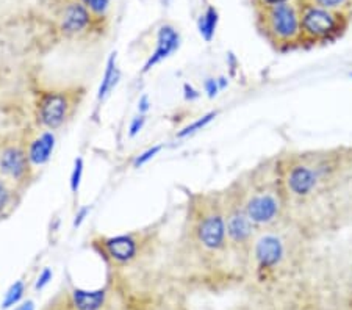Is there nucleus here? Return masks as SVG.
I'll return each instance as SVG.
<instances>
[{
	"mask_svg": "<svg viewBox=\"0 0 352 310\" xmlns=\"http://www.w3.org/2000/svg\"><path fill=\"white\" fill-rule=\"evenodd\" d=\"M184 94H185V99L190 100V102H192V100L199 99V96H201V93L196 91V89L192 88L190 83H185V85H184Z\"/></svg>",
	"mask_w": 352,
	"mask_h": 310,
	"instance_id": "obj_27",
	"label": "nucleus"
},
{
	"mask_svg": "<svg viewBox=\"0 0 352 310\" xmlns=\"http://www.w3.org/2000/svg\"><path fill=\"white\" fill-rule=\"evenodd\" d=\"M91 18L93 14L80 0H74L65 7L63 16H61V30L67 35H77L91 25Z\"/></svg>",
	"mask_w": 352,
	"mask_h": 310,
	"instance_id": "obj_10",
	"label": "nucleus"
},
{
	"mask_svg": "<svg viewBox=\"0 0 352 310\" xmlns=\"http://www.w3.org/2000/svg\"><path fill=\"white\" fill-rule=\"evenodd\" d=\"M24 291H25L24 282L22 280L14 282V284L10 287L7 295H5V300L2 302V309H10V307L16 306V304L22 300V296H24Z\"/></svg>",
	"mask_w": 352,
	"mask_h": 310,
	"instance_id": "obj_18",
	"label": "nucleus"
},
{
	"mask_svg": "<svg viewBox=\"0 0 352 310\" xmlns=\"http://www.w3.org/2000/svg\"><path fill=\"white\" fill-rule=\"evenodd\" d=\"M180 46V33L175 30L173 25H162L160 30H158L157 36V47L154 54L149 56V60L146 61L143 67V72L151 71L152 67L157 66L160 61L166 60L169 55H173L175 50Z\"/></svg>",
	"mask_w": 352,
	"mask_h": 310,
	"instance_id": "obj_9",
	"label": "nucleus"
},
{
	"mask_svg": "<svg viewBox=\"0 0 352 310\" xmlns=\"http://www.w3.org/2000/svg\"><path fill=\"white\" fill-rule=\"evenodd\" d=\"M144 122H146V118L143 115L136 116L132 121V124H130V137H135V135L144 127Z\"/></svg>",
	"mask_w": 352,
	"mask_h": 310,
	"instance_id": "obj_26",
	"label": "nucleus"
},
{
	"mask_svg": "<svg viewBox=\"0 0 352 310\" xmlns=\"http://www.w3.org/2000/svg\"><path fill=\"white\" fill-rule=\"evenodd\" d=\"M55 148V135L52 132H44L39 135L36 140L32 141L30 148H28V160L32 165H44L47 163L52 151Z\"/></svg>",
	"mask_w": 352,
	"mask_h": 310,
	"instance_id": "obj_13",
	"label": "nucleus"
},
{
	"mask_svg": "<svg viewBox=\"0 0 352 310\" xmlns=\"http://www.w3.org/2000/svg\"><path fill=\"white\" fill-rule=\"evenodd\" d=\"M89 210H91L89 207H82L80 210L77 212L76 219H74V228H78V225H80V224L85 221V219H87L88 213H89Z\"/></svg>",
	"mask_w": 352,
	"mask_h": 310,
	"instance_id": "obj_28",
	"label": "nucleus"
},
{
	"mask_svg": "<svg viewBox=\"0 0 352 310\" xmlns=\"http://www.w3.org/2000/svg\"><path fill=\"white\" fill-rule=\"evenodd\" d=\"M218 85H219V89H224L227 85H229V80H227V78L223 76V77L218 78Z\"/></svg>",
	"mask_w": 352,
	"mask_h": 310,
	"instance_id": "obj_31",
	"label": "nucleus"
},
{
	"mask_svg": "<svg viewBox=\"0 0 352 310\" xmlns=\"http://www.w3.org/2000/svg\"><path fill=\"white\" fill-rule=\"evenodd\" d=\"M300 30L302 41L327 43L333 41L344 32L348 25V16L344 11L322 8L305 0L300 5Z\"/></svg>",
	"mask_w": 352,
	"mask_h": 310,
	"instance_id": "obj_2",
	"label": "nucleus"
},
{
	"mask_svg": "<svg viewBox=\"0 0 352 310\" xmlns=\"http://www.w3.org/2000/svg\"><path fill=\"white\" fill-rule=\"evenodd\" d=\"M107 298L105 290H74L72 306L76 310H100Z\"/></svg>",
	"mask_w": 352,
	"mask_h": 310,
	"instance_id": "obj_14",
	"label": "nucleus"
},
{
	"mask_svg": "<svg viewBox=\"0 0 352 310\" xmlns=\"http://www.w3.org/2000/svg\"><path fill=\"white\" fill-rule=\"evenodd\" d=\"M196 235L199 243L208 251L223 250L227 243L226 215L221 207L212 206L206 208L197 218Z\"/></svg>",
	"mask_w": 352,
	"mask_h": 310,
	"instance_id": "obj_3",
	"label": "nucleus"
},
{
	"mask_svg": "<svg viewBox=\"0 0 352 310\" xmlns=\"http://www.w3.org/2000/svg\"><path fill=\"white\" fill-rule=\"evenodd\" d=\"M28 165H30L28 155L19 148L10 146V148H5L0 152V173L10 179H24L27 176Z\"/></svg>",
	"mask_w": 352,
	"mask_h": 310,
	"instance_id": "obj_11",
	"label": "nucleus"
},
{
	"mask_svg": "<svg viewBox=\"0 0 352 310\" xmlns=\"http://www.w3.org/2000/svg\"><path fill=\"white\" fill-rule=\"evenodd\" d=\"M16 310H35V304H33L32 301H27L22 304V306H19Z\"/></svg>",
	"mask_w": 352,
	"mask_h": 310,
	"instance_id": "obj_30",
	"label": "nucleus"
},
{
	"mask_svg": "<svg viewBox=\"0 0 352 310\" xmlns=\"http://www.w3.org/2000/svg\"><path fill=\"white\" fill-rule=\"evenodd\" d=\"M218 21H219V14H218V10L214 7H208L206 10V13L201 14V18L197 21V30L204 38V41L207 43L212 41L214 36V32H217Z\"/></svg>",
	"mask_w": 352,
	"mask_h": 310,
	"instance_id": "obj_15",
	"label": "nucleus"
},
{
	"mask_svg": "<svg viewBox=\"0 0 352 310\" xmlns=\"http://www.w3.org/2000/svg\"><path fill=\"white\" fill-rule=\"evenodd\" d=\"M255 262L260 269H272L282 262L285 256V245L280 236L274 234L262 235L255 241Z\"/></svg>",
	"mask_w": 352,
	"mask_h": 310,
	"instance_id": "obj_8",
	"label": "nucleus"
},
{
	"mask_svg": "<svg viewBox=\"0 0 352 310\" xmlns=\"http://www.w3.org/2000/svg\"><path fill=\"white\" fill-rule=\"evenodd\" d=\"M218 113L217 111H210L207 115H204L202 118H199L195 122H191L190 126H186L185 129H182V131L177 133L179 138H185V137H190V135L196 133L199 131H202V129H206L210 122H212L214 118H217Z\"/></svg>",
	"mask_w": 352,
	"mask_h": 310,
	"instance_id": "obj_17",
	"label": "nucleus"
},
{
	"mask_svg": "<svg viewBox=\"0 0 352 310\" xmlns=\"http://www.w3.org/2000/svg\"><path fill=\"white\" fill-rule=\"evenodd\" d=\"M263 30L277 46H292L302 43L300 30V8L293 2L262 5L260 11Z\"/></svg>",
	"mask_w": 352,
	"mask_h": 310,
	"instance_id": "obj_1",
	"label": "nucleus"
},
{
	"mask_svg": "<svg viewBox=\"0 0 352 310\" xmlns=\"http://www.w3.org/2000/svg\"><path fill=\"white\" fill-rule=\"evenodd\" d=\"M105 250L113 261L126 263L136 256L138 245H136V241L130 235H118L105 240Z\"/></svg>",
	"mask_w": 352,
	"mask_h": 310,
	"instance_id": "obj_12",
	"label": "nucleus"
},
{
	"mask_svg": "<svg viewBox=\"0 0 352 310\" xmlns=\"http://www.w3.org/2000/svg\"><path fill=\"white\" fill-rule=\"evenodd\" d=\"M82 176H83V159L82 157H77L76 162H74V169L71 174V191L72 193H77L78 188H80Z\"/></svg>",
	"mask_w": 352,
	"mask_h": 310,
	"instance_id": "obj_20",
	"label": "nucleus"
},
{
	"mask_svg": "<svg viewBox=\"0 0 352 310\" xmlns=\"http://www.w3.org/2000/svg\"><path fill=\"white\" fill-rule=\"evenodd\" d=\"M283 2H289V0H262V5H276Z\"/></svg>",
	"mask_w": 352,
	"mask_h": 310,
	"instance_id": "obj_32",
	"label": "nucleus"
},
{
	"mask_svg": "<svg viewBox=\"0 0 352 310\" xmlns=\"http://www.w3.org/2000/svg\"><path fill=\"white\" fill-rule=\"evenodd\" d=\"M315 5H320L322 8L335 10V11H344V7L349 3V0H307Z\"/></svg>",
	"mask_w": 352,
	"mask_h": 310,
	"instance_id": "obj_21",
	"label": "nucleus"
},
{
	"mask_svg": "<svg viewBox=\"0 0 352 310\" xmlns=\"http://www.w3.org/2000/svg\"><path fill=\"white\" fill-rule=\"evenodd\" d=\"M224 215L227 225V240L236 246H246L251 243L254 235V223L246 213L244 204H234L229 207V210L224 212Z\"/></svg>",
	"mask_w": 352,
	"mask_h": 310,
	"instance_id": "obj_6",
	"label": "nucleus"
},
{
	"mask_svg": "<svg viewBox=\"0 0 352 310\" xmlns=\"http://www.w3.org/2000/svg\"><path fill=\"white\" fill-rule=\"evenodd\" d=\"M80 2L91 11V14L98 18L105 16L110 8V0H80Z\"/></svg>",
	"mask_w": 352,
	"mask_h": 310,
	"instance_id": "obj_19",
	"label": "nucleus"
},
{
	"mask_svg": "<svg viewBox=\"0 0 352 310\" xmlns=\"http://www.w3.org/2000/svg\"><path fill=\"white\" fill-rule=\"evenodd\" d=\"M69 102L63 93H47L44 94L38 105V120L44 127L58 129L65 122Z\"/></svg>",
	"mask_w": 352,
	"mask_h": 310,
	"instance_id": "obj_7",
	"label": "nucleus"
},
{
	"mask_svg": "<svg viewBox=\"0 0 352 310\" xmlns=\"http://www.w3.org/2000/svg\"><path fill=\"white\" fill-rule=\"evenodd\" d=\"M10 201H11V191L7 187V184L0 179V215H2L5 208L10 206Z\"/></svg>",
	"mask_w": 352,
	"mask_h": 310,
	"instance_id": "obj_23",
	"label": "nucleus"
},
{
	"mask_svg": "<svg viewBox=\"0 0 352 310\" xmlns=\"http://www.w3.org/2000/svg\"><path fill=\"white\" fill-rule=\"evenodd\" d=\"M50 280H52V272H50L49 268H44V269H43V273L39 274V278H38V282H36V290H41V289H44V287L47 285Z\"/></svg>",
	"mask_w": 352,
	"mask_h": 310,
	"instance_id": "obj_25",
	"label": "nucleus"
},
{
	"mask_svg": "<svg viewBox=\"0 0 352 310\" xmlns=\"http://www.w3.org/2000/svg\"><path fill=\"white\" fill-rule=\"evenodd\" d=\"M318 184H320V174L307 163H293L283 177L287 193L298 199L309 197L316 190Z\"/></svg>",
	"mask_w": 352,
	"mask_h": 310,
	"instance_id": "obj_4",
	"label": "nucleus"
},
{
	"mask_svg": "<svg viewBox=\"0 0 352 310\" xmlns=\"http://www.w3.org/2000/svg\"><path fill=\"white\" fill-rule=\"evenodd\" d=\"M204 89H206V93L210 99L217 98L218 93L221 91L219 85H218V78H207V80L204 82Z\"/></svg>",
	"mask_w": 352,
	"mask_h": 310,
	"instance_id": "obj_24",
	"label": "nucleus"
},
{
	"mask_svg": "<svg viewBox=\"0 0 352 310\" xmlns=\"http://www.w3.org/2000/svg\"><path fill=\"white\" fill-rule=\"evenodd\" d=\"M160 151H162V146H160V144H158V146H154V148H151V149H147L146 152H143V154L138 155V159L135 160L133 166H135V168H140V166L146 165V163L149 162V160L154 159V157H155Z\"/></svg>",
	"mask_w": 352,
	"mask_h": 310,
	"instance_id": "obj_22",
	"label": "nucleus"
},
{
	"mask_svg": "<svg viewBox=\"0 0 352 310\" xmlns=\"http://www.w3.org/2000/svg\"><path fill=\"white\" fill-rule=\"evenodd\" d=\"M349 76H351V77H352V72H351V74H349Z\"/></svg>",
	"mask_w": 352,
	"mask_h": 310,
	"instance_id": "obj_33",
	"label": "nucleus"
},
{
	"mask_svg": "<svg viewBox=\"0 0 352 310\" xmlns=\"http://www.w3.org/2000/svg\"><path fill=\"white\" fill-rule=\"evenodd\" d=\"M149 109H151L149 98H147V96H141V99L138 102V111L141 113V115H144L146 111H149Z\"/></svg>",
	"mask_w": 352,
	"mask_h": 310,
	"instance_id": "obj_29",
	"label": "nucleus"
},
{
	"mask_svg": "<svg viewBox=\"0 0 352 310\" xmlns=\"http://www.w3.org/2000/svg\"><path fill=\"white\" fill-rule=\"evenodd\" d=\"M246 213L257 225H268L280 215V201L272 191H258L244 202Z\"/></svg>",
	"mask_w": 352,
	"mask_h": 310,
	"instance_id": "obj_5",
	"label": "nucleus"
},
{
	"mask_svg": "<svg viewBox=\"0 0 352 310\" xmlns=\"http://www.w3.org/2000/svg\"><path fill=\"white\" fill-rule=\"evenodd\" d=\"M118 80H119V71L116 67V54H111L109 61H107V69H105L104 78H102V83L99 87L98 99L104 100L107 96L110 94L111 89L116 87Z\"/></svg>",
	"mask_w": 352,
	"mask_h": 310,
	"instance_id": "obj_16",
	"label": "nucleus"
}]
</instances>
